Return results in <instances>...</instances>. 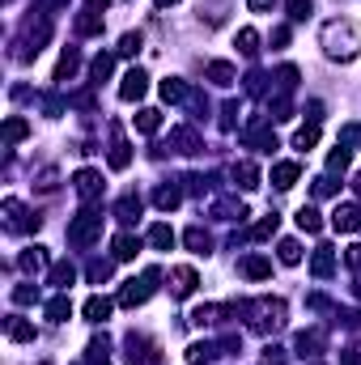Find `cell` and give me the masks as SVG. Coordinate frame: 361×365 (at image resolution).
Returning a JSON list of instances; mask_svg holds the SVG:
<instances>
[{
  "label": "cell",
  "instance_id": "obj_1",
  "mask_svg": "<svg viewBox=\"0 0 361 365\" xmlns=\"http://www.w3.org/2000/svg\"><path fill=\"white\" fill-rule=\"evenodd\" d=\"M323 52L331 60H353L361 52V26L353 17H336L323 26Z\"/></svg>",
  "mask_w": 361,
  "mask_h": 365
},
{
  "label": "cell",
  "instance_id": "obj_2",
  "mask_svg": "<svg viewBox=\"0 0 361 365\" xmlns=\"http://www.w3.org/2000/svg\"><path fill=\"white\" fill-rule=\"evenodd\" d=\"M157 280H162V272H157V267H149V272H144L140 280H128L124 289H119V306H140V302H149V294H153V289H157Z\"/></svg>",
  "mask_w": 361,
  "mask_h": 365
},
{
  "label": "cell",
  "instance_id": "obj_3",
  "mask_svg": "<svg viewBox=\"0 0 361 365\" xmlns=\"http://www.w3.org/2000/svg\"><path fill=\"white\" fill-rule=\"evenodd\" d=\"M98 230H102V212H94V208H85L77 221L68 225V242L72 247H89L94 238H98Z\"/></svg>",
  "mask_w": 361,
  "mask_h": 365
},
{
  "label": "cell",
  "instance_id": "obj_4",
  "mask_svg": "<svg viewBox=\"0 0 361 365\" xmlns=\"http://www.w3.org/2000/svg\"><path fill=\"white\" fill-rule=\"evenodd\" d=\"M102 26H107V0H89V5L77 13V34L94 38V34H102Z\"/></svg>",
  "mask_w": 361,
  "mask_h": 365
},
{
  "label": "cell",
  "instance_id": "obj_5",
  "mask_svg": "<svg viewBox=\"0 0 361 365\" xmlns=\"http://www.w3.org/2000/svg\"><path fill=\"white\" fill-rule=\"evenodd\" d=\"M144 89H149L144 68H128V77L119 81V98H124V102H136V98H144Z\"/></svg>",
  "mask_w": 361,
  "mask_h": 365
},
{
  "label": "cell",
  "instance_id": "obj_6",
  "mask_svg": "<svg viewBox=\"0 0 361 365\" xmlns=\"http://www.w3.org/2000/svg\"><path fill=\"white\" fill-rule=\"evenodd\" d=\"M331 225L340 230V234H357L361 230V204H336Z\"/></svg>",
  "mask_w": 361,
  "mask_h": 365
},
{
  "label": "cell",
  "instance_id": "obj_7",
  "mask_svg": "<svg viewBox=\"0 0 361 365\" xmlns=\"http://www.w3.org/2000/svg\"><path fill=\"white\" fill-rule=\"evenodd\" d=\"M128 361H132V365H153V361H157V349H153L144 335H128Z\"/></svg>",
  "mask_w": 361,
  "mask_h": 365
},
{
  "label": "cell",
  "instance_id": "obj_8",
  "mask_svg": "<svg viewBox=\"0 0 361 365\" xmlns=\"http://www.w3.org/2000/svg\"><path fill=\"white\" fill-rule=\"evenodd\" d=\"M196 285H200L196 267H175V272H171V289H175V298H191V294H196Z\"/></svg>",
  "mask_w": 361,
  "mask_h": 365
},
{
  "label": "cell",
  "instance_id": "obj_9",
  "mask_svg": "<svg viewBox=\"0 0 361 365\" xmlns=\"http://www.w3.org/2000/svg\"><path fill=\"white\" fill-rule=\"evenodd\" d=\"M72 183H77V196L81 200H94L102 191V175H98V170H77V179H72Z\"/></svg>",
  "mask_w": 361,
  "mask_h": 365
},
{
  "label": "cell",
  "instance_id": "obj_10",
  "mask_svg": "<svg viewBox=\"0 0 361 365\" xmlns=\"http://www.w3.org/2000/svg\"><path fill=\"white\" fill-rule=\"evenodd\" d=\"M5 335L17 340V344H30V340H34V323H26L21 314H9V319H5Z\"/></svg>",
  "mask_w": 361,
  "mask_h": 365
},
{
  "label": "cell",
  "instance_id": "obj_11",
  "mask_svg": "<svg viewBox=\"0 0 361 365\" xmlns=\"http://www.w3.org/2000/svg\"><path fill=\"white\" fill-rule=\"evenodd\" d=\"M298 175H302V166H298V162H276V166H272V183H276L281 191L294 187V183H298Z\"/></svg>",
  "mask_w": 361,
  "mask_h": 365
},
{
  "label": "cell",
  "instance_id": "obj_12",
  "mask_svg": "<svg viewBox=\"0 0 361 365\" xmlns=\"http://www.w3.org/2000/svg\"><path fill=\"white\" fill-rule=\"evenodd\" d=\"M310 272H315L319 280H327V276L336 272V255H331V247H319V251H315V259H310Z\"/></svg>",
  "mask_w": 361,
  "mask_h": 365
},
{
  "label": "cell",
  "instance_id": "obj_13",
  "mask_svg": "<svg viewBox=\"0 0 361 365\" xmlns=\"http://www.w3.org/2000/svg\"><path fill=\"white\" fill-rule=\"evenodd\" d=\"M107 162H111V170H128L132 166V149H128V140L119 136V132H115V144H111V157Z\"/></svg>",
  "mask_w": 361,
  "mask_h": 365
},
{
  "label": "cell",
  "instance_id": "obj_14",
  "mask_svg": "<svg viewBox=\"0 0 361 365\" xmlns=\"http://www.w3.org/2000/svg\"><path fill=\"white\" fill-rule=\"evenodd\" d=\"M111 310H115L111 298H89V302H85V319H89V323H107Z\"/></svg>",
  "mask_w": 361,
  "mask_h": 365
},
{
  "label": "cell",
  "instance_id": "obj_15",
  "mask_svg": "<svg viewBox=\"0 0 361 365\" xmlns=\"http://www.w3.org/2000/svg\"><path fill=\"white\" fill-rule=\"evenodd\" d=\"M77 68H81V52H77V47H68V52L60 56V64H56V81H68Z\"/></svg>",
  "mask_w": 361,
  "mask_h": 365
},
{
  "label": "cell",
  "instance_id": "obj_16",
  "mask_svg": "<svg viewBox=\"0 0 361 365\" xmlns=\"http://www.w3.org/2000/svg\"><path fill=\"white\" fill-rule=\"evenodd\" d=\"M234 183L243 187V191H255V187H259V170H255L251 162H238V166H234Z\"/></svg>",
  "mask_w": 361,
  "mask_h": 365
},
{
  "label": "cell",
  "instance_id": "obj_17",
  "mask_svg": "<svg viewBox=\"0 0 361 365\" xmlns=\"http://www.w3.org/2000/svg\"><path fill=\"white\" fill-rule=\"evenodd\" d=\"M171 144H175L179 153H196V149H200V136L191 132V128H175V132H171Z\"/></svg>",
  "mask_w": 361,
  "mask_h": 365
},
{
  "label": "cell",
  "instance_id": "obj_18",
  "mask_svg": "<svg viewBox=\"0 0 361 365\" xmlns=\"http://www.w3.org/2000/svg\"><path fill=\"white\" fill-rule=\"evenodd\" d=\"M162 128V111H153V107H144V111H136V132H144V136H153Z\"/></svg>",
  "mask_w": 361,
  "mask_h": 365
},
{
  "label": "cell",
  "instance_id": "obj_19",
  "mask_svg": "<svg viewBox=\"0 0 361 365\" xmlns=\"http://www.w3.org/2000/svg\"><path fill=\"white\" fill-rule=\"evenodd\" d=\"M298 230H306V234H319V230H323V217H319V208L302 204V208H298Z\"/></svg>",
  "mask_w": 361,
  "mask_h": 365
},
{
  "label": "cell",
  "instance_id": "obj_20",
  "mask_svg": "<svg viewBox=\"0 0 361 365\" xmlns=\"http://www.w3.org/2000/svg\"><path fill=\"white\" fill-rule=\"evenodd\" d=\"M208 81H212V85H234V64L212 60V64H208Z\"/></svg>",
  "mask_w": 361,
  "mask_h": 365
},
{
  "label": "cell",
  "instance_id": "obj_21",
  "mask_svg": "<svg viewBox=\"0 0 361 365\" xmlns=\"http://www.w3.org/2000/svg\"><path fill=\"white\" fill-rule=\"evenodd\" d=\"M183 242H187V247L196 251V255H208V247H212V238H208V234H204L200 225H191V230L183 234Z\"/></svg>",
  "mask_w": 361,
  "mask_h": 365
},
{
  "label": "cell",
  "instance_id": "obj_22",
  "mask_svg": "<svg viewBox=\"0 0 361 365\" xmlns=\"http://www.w3.org/2000/svg\"><path fill=\"white\" fill-rule=\"evenodd\" d=\"M136 251H140V238H132V234H119L115 238V259H136Z\"/></svg>",
  "mask_w": 361,
  "mask_h": 365
},
{
  "label": "cell",
  "instance_id": "obj_23",
  "mask_svg": "<svg viewBox=\"0 0 361 365\" xmlns=\"http://www.w3.org/2000/svg\"><path fill=\"white\" fill-rule=\"evenodd\" d=\"M243 272L251 280H263V276H272V263L263 259V255H251V259H243Z\"/></svg>",
  "mask_w": 361,
  "mask_h": 365
},
{
  "label": "cell",
  "instance_id": "obj_24",
  "mask_svg": "<svg viewBox=\"0 0 361 365\" xmlns=\"http://www.w3.org/2000/svg\"><path fill=\"white\" fill-rule=\"evenodd\" d=\"M26 136H30V124H26V119H21V115L5 119V140H9V144H17V140H26Z\"/></svg>",
  "mask_w": 361,
  "mask_h": 365
},
{
  "label": "cell",
  "instance_id": "obj_25",
  "mask_svg": "<svg viewBox=\"0 0 361 365\" xmlns=\"http://www.w3.org/2000/svg\"><path fill=\"white\" fill-rule=\"evenodd\" d=\"M115 217H119V221H136V217H140V196H124V200H119L115 204Z\"/></svg>",
  "mask_w": 361,
  "mask_h": 365
},
{
  "label": "cell",
  "instance_id": "obj_26",
  "mask_svg": "<svg viewBox=\"0 0 361 365\" xmlns=\"http://www.w3.org/2000/svg\"><path fill=\"white\" fill-rule=\"evenodd\" d=\"M5 212H9V230H26V225L39 230V221H26V208H21L17 200H5Z\"/></svg>",
  "mask_w": 361,
  "mask_h": 365
},
{
  "label": "cell",
  "instance_id": "obj_27",
  "mask_svg": "<svg viewBox=\"0 0 361 365\" xmlns=\"http://www.w3.org/2000/svg\"><path fill=\"white\" fill-rule=\"evenodd\" d=\"M68 314H72V302H68L64 294L47 302V319H52V323H68Z\"/></svg>",
  "mask_w": 361,
  "mask_h": 365
},
{
  "label": "cell",
  "instance_id": "obj_28",
  "mask_svg": "<svg viewBox=\"0 0 361 365\" xmlns=\"http://www.w3.org/2000/svg\"><path fill=\"white\" fill-rule=\"evenodd\" d=\"M153 200H157L162 212H171V208L183 204V191H179V187H157V196H153Z\"/></svg>",
  "mask_w": 361,
  "mask_h": 365
},
{
  "label": "cell",
  "instance_id": "obj_29",
  "mask_svg": "<svg viewBox=\"0 0 361 365\" xmlns=\"http://www.w3.org/2000/svg\"><path fill=\"white\" fill-rule=\"evenodd\" d=\"M319 349H323V331H302L298 335V353L302 357H315Z\"/></svg>",
  "mask_w": 361,
  "mask_h": 365
},
{
  "label": "cell",
  "instance_id": "obj_30",
  "mask_svg": "<svg viewBox=\"0 0 361 365\" xmlns=\"http://www.w3.org/2000/svg\"><path fill=\"white\" fill-rule=\"evenodd\" d=\"M17 263H21V267H26V272H43V267H47V251H43V247H30V251H26V255H21Z\"/></svg>",
  "mask_w": 361,
  "mask_h": 365
},
{
  "label": "cell",
  "instance_id": "obj_31",
  "mask_svg": "<svg viewBox=\"0 0 361 365\" xmlns=\"http://www.w3.org/2000/svg\"><path fill=\"white\" fill-rule=\"evenodd\" d=\"M212 357H217V349L208 344V340H200V344H191V349H187V361H191V365H208Z\"/></svg>",
  "mask_w": 361,
  "mask_h": 365
},
{
  "label": "cell",
  "instance_id": "obj_32",
  "mask_svg": "<svg viewBox=\"0 0 361 365\" xmlns=\"http://www.w3.org/2000/svg\"><path fill=\"white\" fill-rule=\"evenodd\" d=\"M162 98H166V102H183V98H187V85H183L179 77H166V81H162Z\"/></svg>",
  "mask_w": 361,
  "mask_h": 365
},
{
  "label": "cell",
  "instance_id": "obj_33",
  "mask_svg": "<svg viewBox=\"0 0 361 365\" xmlns=\"http://www.w3.org/2000/svg\"><path fill=\"white\" fill-rule=\"evenodd\" d=\"M149 242H153L157 251H171V247H175V230H171V225H153V230H149Z\"/></svg>",
  "mask_w": 361,
  "mask_h": 365
},
{
  "label": "cell",
  "instance_id": "obj_34",
  "mask_svg": "<svg viewBox=\"0 0 361 365\" xmlns=\"http://www.w3.org/2000/svg\"><path fill=\"white\" fill-rule=\"evenodd\" d=\"M107 361H111V344H107V335L89 340V365H107Z\"/></svg>",
  "mask_w": 361,
  "mask_h": 365
},
{
  "label": "cell",
  "instance_id": "obj_35",
  "mask_svg": "<svg viewBox=\"0 0 361 365\" xmlns=\"http://www.w3.org/2000/svg\"><path fill=\"white\" fill-rule=\"evenodd\" d=\"M111 68H115V60H111V56H98V60H94V64H89V77H94V85H102V81L111 77Z\"/></svg>",
  "mask_w": 361,
  "mask_h": 365
},
{
  "label": "cell",
  "instance_id": "obj_36",
  "mask_svg": "<svg viewBox=\"0 0 361 365\" xmlns=\"http://www.w3.org/2000/svg\"><path fill=\"white\" fill-rule=\"evenodd\" d=\"M234 43H238V52H243V56H255V52H259V34H255L251 26H247V30H238Z\"/></svg>",
  "mask_w": 361,
  "mask_h": 365
},
{
  "label": "cell",
  "instance_id": "obj_37",
  "mask_svg": "<svg viewBox=\"0 0 361 365\" xmlns=\"http://www.w3.org/2000/svg\"><path fill=\"white\" fill-rule=\"evenodd\" d=\"M247 140L255 144V149H263V153H272V149H276V136H272V132H263V128H251Z\"/></svg>",
  "mask_w": 361,
  "mask_h": 365
},
{
  "label": "cell",
  "instance_id": "obj_38",
  "mask_svg": "<svg viewBox=\"0 0 361 365\" xmlns=\"http://www.w3.org/2000/svg\"><path fill=\"white\" fill-rule=\"evenodd\" d=\"M72 280H77V267H72V263H56V267H52V285L68 289Z\"/></svg>",
  "mask_w": 361,
  "mask_h": 365
},
{
  "label": "cell",
  "instance_id": "obj_39",
  "mask_svg": "<svg viewBox=\"0 0 361 365\" xmlns=\"http://www.w3.org/2000/svg\"><path fill=\"white\" fill-rule=\"evenodd\" d=\"M276 255H281V263H289V267H294V263L302 259V247H298V242H294V238H285V242H281V247H276Z\"/></svg>",
  "mask_w": 361,
  "mask_h": 365
},
{
  "label": "cell",
  "instance_id": "obj_40",
  "mask_svg": "<svg viewBox=\"0 0 361 365\" xmlns=\"http://www.w3.org/2000/svg\"><path fill=\"white\" fill-rule=\"evenodd\" d=\"M294 144H298V149H315V144H319V124H310V128H298Z\"/></svg>",
  "mask_w": 361,
  "mask_h": 365
},
{
  "label": "cell",
  "instance_id": "obj_41",
  "mask_svg": "<svg viewBox=\"0 0 361 365\" xmlns=\"http://www.w3.org/2000/svg\"><path fill=\"white\" fill-rule=\"evenodd\" d=\"M340 144L344 149H361V124H344L340 128Z\"/></svg>",
  "mask_w": 361,
  "mask_h": 365
},
{
  "label": "cell",
  "instance_id": "obj_42",
  "mask_svg": "<svg viewBox=\"0 0 361 365\" xmlns=\"http://www.w3.org/2000/svg\"><path fill=\"white\" fill-rule=\"evenodd\" d=\"M285 9H289V17H294V21H306L310 13H315V5H310V0H289Z\"/></svg>",
  "mask_w": 361,
  "mask_h": 365
},
{
  "label": "cell",
  "instance_id": "obj_43",
  "mask_svg": "<svg viewBox=\"0 0 361 365\" xmlns=\"http://www.w3.org/2000/svg\"><path fill=\"white\" fill-rule=\"evenodd\" d=\"M13 302H17V306L39 302V289H34V285H17V289H13Z\"/></svg>",
  "mask_w": 361,
  "mask_h": 365
},
{
  "label": "cell",
  "instance_id": "obj_44",
  "mask_svg": "<svg viewBox=\"0 0 361 365\" xmlns=\"http://www.w3.org/2000/svg\"><path fill=\"white\" fill-rule=\"evenodd\" d=\"M276 225H281V217L272 212V217H263V221H259L251 234H255V238H272V234H276Z\"/></svg>",
  "mask_w": 361,
  "mask_h": 365
},
{
  "label": "cell",
  "instance_id": "obj_45",
  "mask_svg": "<svg viewBox=\"0 0 361 365\" xmlns=\"http://www.w3.org/2000/svg\"><path fill=\"white\" fill-rule=\"evenodd\" d=\"M217 314H221V306H200L196 314H191V323H200V327L204 323H217Z\"/></svg>",
  "mask_w": 361,
  "mask_h": 365
},
{
  "label": "cell",
  "instance_id": "obj_46",
  "mask_svg": "<svg viewBox=\"0 0 361 365\" xmlns=\"http://www.w3.org/2000/svg\"><path fill=\"white\" fill-rule=\"evenodd\" d=\"M140 43H144L140 34H124V38H119V56H136V52H140Z\"/></svg>",
  "mask_w": 361,
  "mask_h": 365
},
{
  "label": "cell",
  "instance_id": "obj_47",
  "mask_svg": "<svg viewBox=\"0 0 361 365\" xmlns=\"http://www.w3.org/2000/svg\"><path fill=\"white\" fill-rule=\"evenodd\" d=\"M344 166H349V149L340 144V149H331V153H327V170H344Z\"/></svg>",
  "mask_w": 361,
  "mask_h": 365
},
{
  "label": "cell",
  "instance_id": "obj_48",
  "mask_svg": "<svg viewBox=\"0 0 361 365\" xmlns=\"http://www.w3.org/2000/svg\"><path fill=\"white\" fill-rule=\"evenodd\" d=\"M107 276H111V263H89V280H98V285H102Z\"/></svg>",
  "mask_w": 361,
  "mask_h": 365
},
{
  "label": "cell",
  "instance_id": "obj_49",
  "mask_svg": "<svg viewBox=\"0 0 361 365\" xmlns=\"http://www.w3.org/2000/svg\"><path fill=\"white\" fill-rule=\"evenodd\" d=\"M315 196H319V200H323V196H336V183H331V179H319V183H315Z\"/></svg>",
  "mask_w": 361,
  "mask_h": 365
},
{
  "label": "cell",
  "instance_id": "obj_50",
  "mask_svg": "<svg viewBox=\"0 0 361 365\" xmlns=\"http://www.w3.org/2000/svg\"><path fill=\"white\" fill-rule=\"evenodd\" d=\"M344 259H349V267H361V242H353V247L344 251Z\"/></svg>",
  "mask_w": 361,
  "mask_h": 365
},
{
  "label": "cell",
  "instance_id": "obj_51",
  "mask_svg": "<svg viewBox=\"0 0 361 365\" xmlns=\"http://www.w3.org/2000/svg\"><path fill=\"white\" fill-rule=\"evenodd\" d=\"M344 365H361V344H353V349H344Z\"/></svg>",
  "mask_w": 361,
  "mask_h": 365
},
{
  "label": "cell",
  "instance_id": "obj_52",
  "mask_svg": "<svg viewBox=\"0 0 361 365\" xmlns=\"http://www.w3.org/2000/svg\"><path fill=\"white\" fill-rule=\"evenodd\" d=\"M272 43L285 47V43H289V26H276V30H272Z\"/></svg>",
  "mask_w": 361,
  "mask_h": 365
},
{
  "label": "cell",
  "instance_id": "obj_53",
  "mask_svg": "<svg viewBox=\"0 0 361 365\" xmlns=\"http://www.w3.org/2000/svg\"><path fill=\"white\" fill-rule=\"evenodd\" d=\"M247 5H251L255 13H268V9H272V0H247Z\"/></svg>",
  "mask_w": 361,
  "mask_h": 365
},
{
  "label": "cell",
  "instance_id": "obj_54",
  "mask_svg": "<svg viewBox=\"0 0 361 365\" xmlns=\"http://www.w3.org/2000/svg\"><path fill=\"white\" fill-rule=\"evenodd\" d=\"M157 5H162V9H171V5H179V0H157Z\"/></svg>",
  "mask_w": 361,
  "mask_h": 365
},
{
  "label": "cell",
  "instance_id": "obj_55",
  "mask_svg": "<svg viewBox=\"0 0 361 365\" xmlns=\"http://www.w3.org/2000/svg\"><path fill=\"white\" fill-rule=\"evenodd\" d=\"M353 191H357V196H361V175H357V179H353Z\"/></svg>",
  "mask_w": 361,
  "mask_h": 365
}]
</instances>
